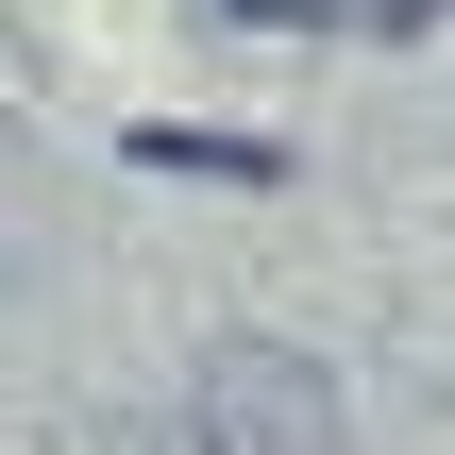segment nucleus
Listing matches in <instances>:
<instances>
[{
  "instance_id": "1",
  "label": "nucleus",
  "mask_w": 455,
  "mask_h": 455,
  "mask_svg": "<svg viewBox=\"0 0 455 455\" xmlns=\"http://www.w3.org/2000/svg\"><path fill=\"white\" fill-rule=\"evenodd\" d=\"M203 422H270V455H355V439H338V405H321V371H304V355H236V371L203 388Z\"/></svg>"
},
{
  "instance_id": "2",
  "label": "nucleus",
  "mask_w": 455,
  "mask_h": 455,
  "mask_svg": "<svg viewBox=\"0 0 455 455\" xmlns=\"http://www.w3.org/2000/svg\"><path fill=\"white\" fill-rule=\"evenodd\" d=\"M220 17H270V34H338L355 0H220Z\"/></svg>"
},
{
  "instance_id": "3",
  "label": "nucleus",
  "mask_w": 455,
  "mask_h": 455,
  "mask_svg": "<svg viewBox=\"0 0 455 455\" xmlns=\"http://www.w3.org/2000/svg\"><path fill=\"white\" fill-rule=\"evenodd\" d=\"M422 17H439V0H355V34H422Z\"/></svg>"
}]
</instances>
